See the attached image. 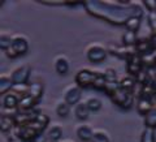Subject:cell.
Wrapping results in <instances>:
<instances>
[{
    "instance_id": "6da1fadb",
    "label": "cell",
    "mask_w": 156,
    "mask_h": 142,
    "mask_svg": "<svg viewBox=\"0 0 156 142\" xmlns=\"http://www.w3.org/2000/svg\"><path fill=\"white\" fill-rule=\"evenodd\" d=\"M83 5L89 14L96 18L113 24L126 25L131 17H143V9L136 7L133 2H85Z\"/></svg>"
},
{
    "instance_id": "7a4b0ae2",
    "label": "cell",
    "mask_w": 156,
    "mask_h": 142,
    "mask_svg": "<svg viewBox=\"0 0 156 142\" xmlns=\"http://www.w3.org/2000/svg\"><path fill=\"white\" fill-rule=\"evenodd\" d=\"M111 99L116 106H119V107H121V108H124V110H129V108L133 107L134 94L120 87L119 90H116L113 94L111 95Z\"/></svg>"
},
{
    "instance_id": "3957f363",
    "label": "cell",
    "mask_w": 156,
    "mask_h": 142,
    "mask_svg": "<svg viewBox=\"0 0 156 142\" xmlns=\"http://www.w3.org/2000/svg\"><path fill=\"white\" fill-rule=\"evenodd\" d=\"M27 50H29V43L26 41V38L22 35H14L12 46L7 51V56L11 59H16L21 55H25Z\"/></svg>"
},
{
    "instance_id": "277c9868",
    "label": "cell",
    "mask_w": 156,
    "mask_h": 142,
    "mask_svg": "<svg viewBox=\"0 0 156 142\" xmlns=\"http://www.w3.org/2000/svg\"><path fill=\"white\" fill-rule=\"evenodd\" d=\"M96 72H92L90 69H81L80 72L76 75V84L78 87H92V84H94Z\"/></svg>"
},
{
    "instance_id": "5b68a950",
    "label": "cell",
    "mask_w": 156,
    "mask_h": 142,
    "mask_svg": "<svg viewBox=\"0 0 156 142\" xmlns=\"http://www.w3.org/2000/svg\"><path fill=\"white\" fill-rule=\"evenodd\" d=\"M143 68H144L143 59L140 55H138V53L133 55L128 61H126V71H128L129 76L134 77V78L143 71Z\"/></svg>"
},
{
    "instance_id": "8992f818",
    "label": "cell",
    "mask_w": 156,
    "mask_h": 142,
    "mask_svg": "<svg viewBox=\"0 0 156 142\" xmlns=\"http://www.w3.org/2000/svg\"><path fill=\"white\" fill-rule=\"evenodd\" d=\"M30 72H31V68L29 65H21L18 67L17 69H14L12 73V81L14 85H25L27 84V80L30 77Z\"/></svg>"
},
{
    "instance_id": "52a82bcc",
    "label": "cell",
    "mask_w": 156,
    "mask_h": 142,
    "mask_svg": "<svg viewBox=\"0 0 156 142\" xmlns=\"http://www.w3.org/2000/svg\"><path fill=\"white\" fill-rule=\"evenodd\" d=\"M39 112L41 111H38V110H29V111H21L20 110L18 114L14 116L16 125H29L37 119Z\"/></svg>"
},
{
    "instance_id": "ba28073f",
    "label": "cell",
    "mask_w": 156,
    "mask_h": 142,
    "mask_svg": "<svg viewBox=\"0 0 156 142\" xmlns=\"http://www.w3.org/2000/svg\"><path fill=\"white\" fill-rule=\"evenodd\" d=\"M107 57V50L103 48L101 46H91L89 50H87V59L91 63H100L103 61Z\"/></svg>"
},
{
    "instance_id": "9c48e42d",
    "label": "cell",
    "mask_w": 156,
    "mask_h": 142,
    "mask_svg": "<svg viewBox=\"0 0 156 142\" xmlns=\"http://www.w3.org/2000/svg\"><path fill=\"white\" fill-rule=\"evenodd\" d=\"M20 106V98L14 91H9L2 95V108L5 110H17Z\"/></svg>"
},
{
    "instance_id": "30bf717a",
    "label": "cell",
    "mask_w": 156,
    "mask_h": 142,
    "mask_svg": "<svg viewBox=\"0 0 156 142\" xmlns=\"http://www.w3.org/2000/svg\"><path fill=\"white\" fill-rule=\"evenodd\" d=\"M48 123H50V117H48L46 114H42V112H39L37 119L33 121V123L29 124V126L30 128H33L35 132H38V133H43V130H44L47 128Z\"/></svg>"
},
{
    "instance_id": "8fae6325",
    "label": "cell",
    "mask_w": 156,
    "mask_h": 142,
    "mask_svg": "<svg viewBox=\"0 0 156 142\" xmlns=\"http://www.w3.org/2000/svg\"><path fill=\"white\" fill-rule=\"evenodd\" d=\"M81 87L78 86H72L69 89L66 90L65 95H64V102H66L69 106H73V104H77L78 102L81 99Z\"/></svg>"
},
{
    "instance_id": "7c38bea8",
    "label": "cell",
    "mask_w": 156,
    "mask_h": 142,
    "mask_svg": "<svg viewBox=\"0 0 156 142\" xmlns=\"http://www.w3.org/2000/svg\"><path fill=\"white\" fill-rule=\"evenodd\" d=\"M152 108H154L152 99L146 98V96H139L138 102H136V111H138V114L146 116Z\"/></svg>"
},
{
    "instance_id": "4fadbf2b",
    "label": "cell",
    "mask_w": 156,
    "mask_h": 142,
    "mask_svg": "<svg viewBox=\"0 0 156 142\" xmlns=\"http://www.w3.org/2000/svg\"><path fill=\"white\" fill-rule=\"evenodd\" d=\"M38 103V100H35L31 95H29L27 93L25 95H22L20 98V106L18 108L21 111H29V110H34V106Z\"/></svg>"
},
{
    "instance_id": "5bb4252c",
    "label": "cell",
    "mask_w": 156,
    "mask_h": 142,
    "mask_svg": "<svg viewBox=\"0 0 156 142\" xmlns=\"http://www.w3.org/2000/svg\"><path fill=\"white\" fill-rule=\"evenodd\" d=\"M16 126V120H14L13 116H7V115H2L0 116V129L4 133L7 132H11L14 129Z\"/></svg>"
},
{
    "instance_id": "9a60e30c",
    "label": "cell",
    "mask_w": 156,
    "mask_h": 142,
    "mask_svg": "<svg viewBox=\"0 0 156 142\" xmlns=\"http://www.w3.org/2000/svg\"><path fill=\"white\" fill-rule=\"evenodd\" d=\"M27 94L31 95L35 100H39L43 96V84L42 82H33V84H29Z\"/></svg>"
},
{
    "instance_id": "2e32d148",
    "label": "cell",
    "mask_w": 156,
    "mask_h": 142,
    "mask_svg": "<svg viewBox=\"0 0 156 142\" xmlns=\"http://www.w3.org/2000/svg\"><path fill=\"white\" fill-rule=\"evenodd\" d=\"M77 136L78 138H80L81 141L83 142H91L92 137H94V132H92V129L90 128V126L87 125H81L80 128L77 129Z\"/></svg>"
},
{
    "instance_id": "e0dca14e",
    "label": "cell",
    "mask_w": 156,
    "mask_h": 142,
    "mask_svg": "<svg viewBox=\"0 0 156 142\" xmlns=\"http://www.w3.org/2000/svg\"><path fill=\"white\" fill-rule=\"evenodd\" d=\"M13 86H14V84H13V81H12L11 77H8L5 75L0 76V94H2V95L9 93L13 89Z\"/></svg>"
},
{
    "instance_id": "ac0fdd59",
    "label": "cell",
    "mask_w": 156,
    "mask_h": 142,
    "mask_svg": "<svg viewBox=\"0 0 156 142\" xmlns=\"http://www.w3.org/2000/svg\"><path fill=\"white\" fill-rule=\"evenodd\" d=\"M55 69L58 75H66L68 71H69V63H68L66 57L60 56L56 59L55 61Z\"/></svg>"
},
{
    "instance_id": "d6986e66",
    "label": "cell",
    "mask_w": 156,
    "mask_h": 142,
    "mask_svg": "<svg viewBox=\"0 0 156 142\" xmlns=\"http://www.w3.org/2000/svg\"><path fill=\"white\" fill-rule=\"evenodd\" d=\"M135 84H136L135 78L131 77V76L122 77V78L120 80V87H121V89H124V90H126V91H130V93L134 91Z\"/></svg>"
},
{
    "instance_id": "ffe728a7",
    "label": "cell",
    "mask_w": 156,
    "mask_h": 142,
    "mask_svg": "<svg viewBox=\"0 0 156 142\" xmlns=\"http://www.w3.org/2000/svg\"><path fill=\"white\" fill-rule=\"evenodd\" d=\"M74 114H76V117L78 120H86L90 115V110H89V107H87L86 103H78L76 106Z\"/></svg>"
},
{
    "instance_id": "44dd1931",
    "label": "cell",
    "mask_w": 156,
    "mask_h": 142,
    "mask_svg": "<svg viewBox=\"0 0 156 142\" xmlns=\"http://www.w3.org/2000/svg\"><path fill=\"white\" fill-rule=\"evenodd\" d=\"M122 41H124V45L126 47H133L136 45L138 42V38H136V33L135 31H130V30H126L125 34L122 35Z\"/></svg>"
},
{
    "instance_id": "7402d4cb",
    "label": "cell",
    "mask_w": 156,
    "mask_h": 142,
    "mask_svg": "<svg viewBox=\"0 0 156 142\" xmlns=\"http://www.w3.org/2000/svg\"><path fill=\"white\" fill-rule=\"evenodd\" d=\"M105 85H107V80H105V76L104 73L101 72H96V76H95V80H94V84H92V87L96 90H105Z\"/></svg>"
},
{
    "instance_id": "603a6c76",
    "label": "cell",
    "mask_w": 156,
    "mask_h": 142,
    "mask_svg": "<svg viewBox=\"0 0 156 142\" xmlns=\"http://www.w3.org/2000/svg\"><path fill=\"white\" fill-rule=\"evenodd\" d=\"M144 124H146V128L156 129V108H152L144 116Z\"/></svg>"
},
{
    "instance_id": "cb8c5ba5",
    "label": "cell",
    "mask_w": 156,
    "mask_h": 142,
    "mask_svg": "<svg viewBox=\"0 0 156 142\" xmlns=\"http://www.w3.org/2000/svg\"><path fill=\"white\" fill-rule=\"evenodd\" d=\"M140 142H156V129L146 128L140 137Z\"/></svg>"
},
{
    "instance_id": "d4e9b609",
    "label": "cell",
    "mask_w": 156,
    "mask_h": 142,
    "mask_svg": "<svg viewBox=\"0 0 156 142\" xmlns=\"http://www.w3.org/2000/svg\"><path fill=\"white\" fill-rule=\"evenodd\" d=\"M140 24H142V18H138V17H131L129 18V21L126 22V30H130V31H138L139 27H140Z\"/></svg>"
},
{
    "instance_id": "484cf974",
    "label": "cell",
    "mask_w": 156,
    "mask_h": 142,
    "mask_svg": "<svg viewBox=\"0 0 156 142\" xmlns=\"http://www.w3.org/2000/svg\"><path fill=\"white\" fill-rule=\"evenodd\" d=\"M47 136H48V140L57 142V141H58V140H60L61 137H62V129L60 128V126L55 125V126H52V128H51L50 130H48Z\"/></svg>"
},
{
    "instance_id": "4316f807",
    "label": "cell",
    "mask_w": 156,
    "mask_h": 142,
    "mask_svg": "<svg viewBox=\"0 0 156 142\" xmlns=\"http://www.w3.org/2000/svg\"><path fill=\"white\" fill-rule=\"evenodd\" d=\"M12 42H13V38L11 35H7V34H2L0 35V48L3 51H8L9 47L12 46Z\"/></svg>"
},
{
    "instance_id": "83f0119b",
    "label": "cell",
    "mask_w": 156,
    "mask_h": 142,
    "mask_svg": "<svg viewBox=\"0 0 156 142\" xmlns=\"http://www.w3.org/2000/svg\"><path fill=\"white\" fill-rule=\"evenodd\" d=\"M70 112V106L66 103V102H61L58 103L56 107V114L60 116V117H66Z\"/></svg>"
},
{
    "instance_id": "f1b7e54d",
    "label": "cell",
    "mask_w": 156,
    "mask_h": 142,
    "mask_svg": "<svg viewBox=\"0 0 156 142\" xmlns=\"http://www.w3.org/2000/svg\"><path fill=\"white\" fill-rule=\"evenodd\" d=\"M86 104L89 107L90 112H96L101 108V102H100V99H98V98H90V99L86 102Z\"/></svg>"
},
{
    "instance_id": "f546056e",
    "label": "cell",
    "mask_w": 156,
    "mask_h": 142,
    "mask_svg": "<svg viewBox=\"0 0 156 142\" xmlns=\"http://www.w3.org/2000/svg\"><path fill=\"white\" fill-rule=\"evenodd\" d=\"M91 142H109V137L105 132L98 130V132H94V137H92Z\"/></svg>"
},
{
    "instance_id": "4dcf8cb0",
    "label": "cell",
    "mask_w": 156,
    "mask_h": 142,
    "mask_svg": "<svg viewBox=\"0 0 156 142\" xmlns=\"http://www.w3.org/2000/svg\"><path fill=\"white\" fill-rule=\"evenodd\" d=\"M104 76H105L107 84H115V82H119V81H117V73H116L115 69H112V68L105 69Z\"/></svg>"
},
{
    "instance_id": "1f68e13d",
    "label": "cell",
    "mask_w": 156,
    "mask_h": 142,
    "mask_svg": "<svg viewBox=\"0 0 156 142\" xmlns=\"http://www.w3.org/2000/svg\"><path fill=\"white\" fill-rule=\"evenodd\" d=\"M143 4L150 11V13L156 12V0H146V2H143Z\"/></svg>"
},
{
    "instance_id": "d6a6232c",
    "label": "cell",
    "mask_w": 156,
    "mask_h": 142,
    "mask_svg": "<svg viewBox=\"0 0 156 142\" xmlns=\"http://www.w3.org/2000/svg\"><path fill=\"white\" fill-rule=\"evenodd\" d=\"M48 136H46L44 133H39V134H37L35 137H34V140H33V142H48Z\"/></svg>"
},
{
    "instance_id": "836d02e7",
    "label": "cell",
    "mask_w": 156,
    "mask_h": 142,
    "mask_svg": "<svg viewBox=\"0 0 156 142\" xmlns=\"http://www.w3.org/2000/svg\"><path fill=\"white\" fill-rule=\"evenodd\" d=\"M42 4H48V5H65V2H41Z\"/></svg>"
},
{
    "instance_id": "e575fe53",
    "label": "cell",
    "mask_w": 156,
    "mask_h": 142,
    "mask_svg": "<svg viewBox=\"0 0 156 142\" xmlns=\"http://www.w3.org/2000/svg\"><path fill=\"white\" fill-rule=\"evenodd\" d=\"M9 142H33V141H26V140H20L17 137H13V138L9 141Z\"/></svg>"
},
{
    "instance_id": "d590c367",
    "label": "cell",
    "mask_w": 156,
    "mask_h": 142,
    "mask_svg": "<svg viewBox=\"0 0 156 142\" xmlns=\"http://www.w3.org/2000/svg\"><path fill=\"white\" fill-rule=\"evenodd\" d=\"M48 142H55V141H51V140H48Z\"/></svg>"
},
{
    "instance_id": "8d00e7d4",
    "label": "cell",
    "mask_w": 156,
    "mask_h": 142,
    "mask_svg": "<svg viewBox=\"0 0 156 142\" xmlns=\"http://www.w3.org/2000/svg\"><path fill=\"white\" fill-rule=\"evenodd\" d=\"M66 142H69V141H66Z\"/></svg>"
}]
</instances>
